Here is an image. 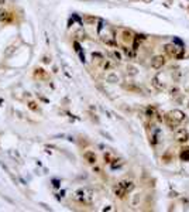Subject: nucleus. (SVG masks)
<instances>
[{"mask_svg": "<svg viewBox=\"0 0 189 212\" xmlns=\"http://www.w3.org/2000/svg\"><path fill=\"white\" fill-rule=\"evenodd\" d=\"M164 51L167 53V55L169 57H174V58H181L183 55V48L178 47L177 44H167L164 47Z\"/></svg>", "mask_w": 189, "mask_h": 212, "instance_id": "f257e3e1", "label": "nucleus"}, {"mask_svg": "<svg viewBox=\"0 0 189 212\" xmlns=\"http://www.w3.org/2000/svg\"><path fill=\"white\" fill-rule=\"evenodd\" d=\"M175 140H177L178 143H181V144L188 143V140H189L188 130H186L185 127H178V129H175Z\"/></svg>", "mask_w": 189, "mask_h": 212, "instance_id": "f03ea898", "label": "nucleus"}, {"mask_svg": "<svg viewBox=\"0 0 189 212\" xmlns=\"http://www.w3.org/2000/svg\"><path fill=\"white\" fill-rule=\"evenodd\" d=\"M165 65V57L164 55H155L151 58V67L154 69H161Z\"/></svg>", "mask_w": 189, "mask_h": 212, "instance_id": "7ed1b4c3", "label": "nucleus"}, {"mask_svg": "<svg viewBox=\"0 0 189 212\" xmlns=\"http://www.w3.org/2000/svg\"><path fill=\"white\" fill-rule=\"evenodd\" d=\"M169 116L172 117L175 122H178V123H181V122L185 120V113H183L182 110H179V109H174V110H171V112H169Z\"/></svg>", "mask_w": 189, "mask_h": 212, "instance_id": "20e7f679", "label": "nucleus"}, {"mask_svg": "<svg viewBox=\"0 0 189 212\" xmlns=\"http://www.w3.org/2000/svg\"><path fill=\"white\" fill-rule=\"evenodd\" d=\"M76 198H78V200H81V201H83V202H89L90 200H92V195H90V192H89V191L82 190V191H79V192L76 194Z\"/></svg>", "mask_w": 189, "mask_h": 212, "instance_id": "39448f33", "label": "nucleus"}, {"mask_svg": "<svg viewBox=\"0 0 189 212\" xmlns=\"http://www.w3.org/2000/svg\"><path fill=\"white\" fill-rule=\"evenodd\" d=\"M119 184H120V187L126 191L127 194H128L130 191H133V188H134V182L130 181V180H123V181H120Z\"/></svg>", "mask_w": 189, "mask_h": 212, "instance_id": "423d86ee", "label": "nucleus"}, {"mask_svg": "<svg viewBox=\"0 0 189 212\" xmlns=\"http://www.w3.org/2000/svg\"><path fill=\"white\" fill-rule=\"evenodd\" d=\"M164 120H165V123H167V126L169 127V129H177V127L179 126L178 122H175L172 117L169 116V113H167L165 116H164Z\"/></svg>", "mask_w": 189, "mask_h": 212, "instance_id": "0eeeda50", "label": "nucleus"}, {"mask_svg": "<svg viewBox=\"0 0 189 212\" xmlns=\"http://www.w3.org/2000/svg\"><path fill=\"white\" fill-rule=\"evenodd\" d=\"M85 159H86V161H88L89 164H96V161H97L96 154H94L93 151H86V153H85Z\"/></svg>", "mask_w": 189, "mask_h": 212, "instance_id": "6e6552de", "label": "nucleus"}, {"mask_svg": "<svg viewBox=\"0 0 189 212\" xmlns=\"http://www.w3.org/2000/svg\"><path fill=\"white\" fill-rule=\"evenodd\" d=\"M13 19V16H11L10 13L7 10H3V9H0V21H10Z\"/></svg>", "mask_w": 189, "mask_h": 212, "instance_id": "1a4fd4ad", "label": "nucleus"}, {"mask_svg": "<svg viewBox=\"0 0 189 212\" xmlns=\"http://www.w3.org/2000/svg\"><path fill=\"white\" fill-rule=\"evenodd\" d=\"M121 35H123V41L124 42H131L133 40H134L133 33L128 31V30H123V31H121Z\"/></svg>", "mask_w": 189, "mask_h": 212, "instance_id": "9d476101", "label": "nucleus"}, {"mask_svg": "<svg viewBox=\"0 0 189 212\" xmlns=\"http://www.w3.org/2000/svg\"><path fill=\"white\" fill-rule=\"evenodd\" d=\"M113 190H115V194H116V197H119V198H124V197H126V191L123 190V188H121V187H120V184H117V185H116L115 188H113Z\"/></svg>", "mask_w": 189, "mask_h": 212, "instance_id": "9b49d317", "label": "nucleus"}, {"mask_svg": "<svg viewBox=\"0 0 189 212\" xmlns=\"http://www.w3.org/2000/svg\"><path fill=\"white\" fill-rule=\"evenodd\" d=\"M181 159L183 161H189V148H182L181 151Z\"/></svg>", "mask_w": 189, "mask_h": 212, "instance_id": "f8f14e48", "label": "nucleus"}, {"mask_svg": "<svg viewBox=\"0 0 189 212\" xmlns=\"http://www.w3.org/2000/svg\"><path fill=\"white\" fill-rule=\"evenodd\" d=\"M188 107H189V103H188Z\"/></svg>", "mask_w": 189, "mask_h": 212, "instance_id": "ddd939ff", "label": "nucleus"}]
</instances>
